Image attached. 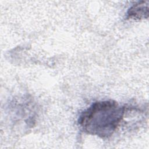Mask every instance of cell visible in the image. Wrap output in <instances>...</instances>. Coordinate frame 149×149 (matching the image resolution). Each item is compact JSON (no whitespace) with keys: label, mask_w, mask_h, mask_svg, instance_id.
<instances>
[{"label":"cell","mask_w":149,"mask_h":149,"mask_svg":"<svg viewBox=\"0 0 149 149\" xmlns=\"http://www.w3.org/2000/svg\"><path fill=\"white\" fill-rule=\"evenodd\" d=\"M125 112V107L113 100L97 101L80 115L79 123L87 134L108 138L116 131Z\"/></svg>","instance_id":"1"},{"label":"cell","mask_w":149,"mask_h":149,"mask_svg":"<svg viewBox=\"0 0 149 149\" xmlns=\"http://www.w3.org/2000/svg\"><path fill=\"white\" fill-rule=\"evenodd\" d=\"M148 16V2L140 1L131 6L127 12V19L140 20L147 18Z\"/></svg>","instance_id":"2"}]
</instances>
